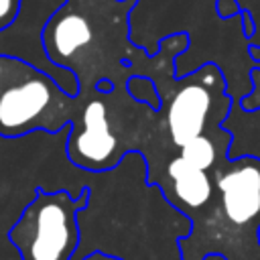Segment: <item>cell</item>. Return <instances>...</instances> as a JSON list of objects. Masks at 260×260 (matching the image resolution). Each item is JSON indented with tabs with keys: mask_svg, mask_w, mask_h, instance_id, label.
I'll return each instance as SVG.
<instances>
[{
	"mask_svg": "<svg viewBox=\"0 0 260 260\" xmlns=\"http://www.w3.org/2000/svg\"><path fill=\"white\" fill-rule=\"evenodd\" d=\"M138 0H63L41 28L45 59L75 75L79 93H89L108 79L124 87L138 57L130 43V12Z\"/></svg>",
	"mask_w": 260,
	"mask_h": 260,
	"instance_id": "6da1fadb",
	"label": "cell"
},
{
	"mask_svg": "<svg viewBox=\"0 0 260 260\" xmlns=\"http://www.w3.org/2000/svg\"><path fill=\"white\" fill-rule=\"evenodd\" d=\"M213 185L211 201L177 242L181 260H260V158H228Z\"/></svg>",
	"mask_w": 260,
	"mask_h": 260,
	"instance_id": "7a4b0ae2",
	"label": "cell"
},
{
	"mask_svg": "<svg viewBox=\"0 0 260 260\" xmlns=\"http://www.w3.org/2000/svg\"><path fill=\"white\" fill-rule=\"evenodd\" d=\"M79 108L71 122L65 152L81 171L108 173L130 152H144L156 112L134 102L126 87L77 93Z\"/></svg>",
	"mask_w": 260,
	"mask_h": 260,
	"instance_id": "3957f363",
	"label": "cell"
},
{
	"mask_svg": "<svg viewBox=\"0 0 260 260\" xmlns=\"http://www.w3.org/2000/svg\"><path fill=\"white\" fill-rule=\"evenodd\" d=\"M158 95L162 106L156 112L150 142L142 152L148 169L162 154L171 158V148L179 152L191 140L223 128V120L232 108L225 79L213 63H205L197 71L181 77L173 89L158 87Z\"/></svg>",
	"mask_w": 260,
	"mask_h": 260,
	"instance_id": "277c9868",
	"label": "cell"
},
{
	"mask_svg": "<svg viewBox=\"0 0 260 260\" xmlns=\"http://www.w3.org/2000/svg\"><path fill=\"white\" fill-rule=\"evenodd\" d=\"M77 108L79 98L69 95L49 71L0 53V138L59 134L71 128Z\"/></svg>",
	"mask_w": 260,
	"mask_h": 260,
	"instance_id": "5b68a950",
	"label": "cell"
},
{
	"mask_svg": "<svg viewBox=\"0 0 260 260\" xmlns=\"http://www.w3.org/2000/svg\"><path fill=\"white\" fill-rule=\"evenodd\" d=\"M89 203V189L77 197L67 189H35V197L8 232L20 260H71L79 246V213Z\"/></svg>",
	"mask_w": 260,
	"mask_h": 260,
	"instance_id": "8992f818",
	"label": "cell"
},
{
	"mask_svg": "<svg viewBox=\"0 0 260 260\" xmlns=\"http://www.w3.org/2000/svg\"><path fill=\"white\" fill-rule=\"evenodd\" d=\"M126 91L128 95L138 102V104H144L148 106L150 110L158 112L160 110V95H158V87H156V81L148 75H132L128 81H126Z\"/></svg>",
	"mask_w": 260,
	"mask_h": 260,
	"instance_id": "52a82bcc",
	"label": "cell"
},
{
	"mask_svg": "<svg viewBox=\"0 0 260 260\" xmlns=\"http://www.w3.org/2000/svg\"><path fill=\"white\" fill-rule=\"evenodd\" d=\"M20 10H22V0H0V32L16 22Z\"/></svg>",
	"mask_w": 260,
	"mask_h": 260,
	"instance_id": "ba28073f",
	"label": "cell"
},
{
	"mask_svg": "<svg viewBox=\"0 0 260 260\" xmlns=\"http://www.w3.org/2000/svg\"><path fill=\"white\" fill-rule=\"evenodd\" d=\"M240 14L246 18V28H244V35L250 39V37L254 35V18H252V14H250V10H248V8H242V10H240Z\"/></svg>",
	"mask_w": 260,
	"mask_h": 260,
	"instance_id": "9c48e42d",
	"label": "cell"
}]
</instances>
